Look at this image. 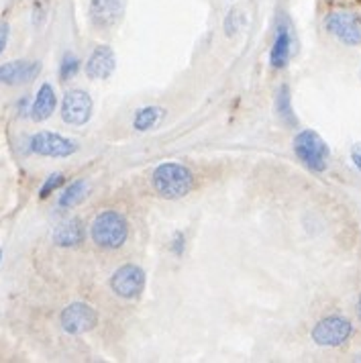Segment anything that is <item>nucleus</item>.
Instances as JSON below:
<instances>
[{
	"instance_id": "nucleus-12",
	"label": "nucleus",
	"mask_w": 361,
	"mask_h": 363,
	"mask_svg": "<svg viewBox=\"0 0 361 363\" xmlns=\"http://www.w3.org/2000/svg\"><path fill=\"white\" fill-rule=\"evenodd\" d=\"M115 69L116 55L113 48H109V45H99L90 53V57L86 62V76L90 80H106L115 74Z\"/></svg>"
},
{
	"instance_id": "nucleus-22",
	"label": "nucleus",
	"mask_w": 361,
	"mask_h": 363,
	"mask_svg": "<svg viewBox=\"0 0 361 363\" xmlns=\"http://www.w3.org/2000/svg\"><path fill=\"white\" fill-rule=\"evenodd\" d=\"M184 245H186V243H184V235H182V233H176V235H174V241H172V251H174L178 257L184 253Z\"/></svg>"
},
{
	"instance_id": "nucleus-8",
	"label": "nucleus",
	"mask_w": 361,
	"mask_h": 363,
	"mask_svg": "<svg viewBox=\"0 0 361 363\" xmlns=\"http://www.w3.org/2000/svg\"><path fill=\"white\" fill-rule=\"evenodd\" d=\"M31 151L41 157H70L78 151V143L60 133L39 131L31 137Z\"/></svg>"
},
{
	"instance_id": "nucleus-11",
	"label": "nucleus",
	"mask_w": 361,
	"mask_h": 363,
	"mask_svg": "<svg viewBox=\"0 0 361 363\" xmlns=\"http://www.w3.org/2000/svg\"><path fill=\"white\" fill-rule=\"evenodd\" d=\"M125 0H90V21L99 29H111L123 18Z\"/></svg>"
},
{
	"instance_id": "nucleus-17",
	"label": "nucleus",
	"mask_w": 361,
	"mask_h": 363,
	"mask_svg": "<svg viewBox=\"0 0 361 363\" xmlns=\"http://www.w3.org/2000/svg\"><path fill=\"white\" fill-rule=\"evenodd\" d=\"M164 108H160V106H143V108H139L135 116H133V127H135V131L143 133L149 131L151 127H155V123L164 116Z\"/></svg>"
},
{
	"instance_id": "nucleus-23",
	"label": "nucleus",
	"mask_w": 361,
	"mask_h": 363,
	"mask_svg": "<svg viewBox=\"0 0 361 363\" xmlns=\"http://www.w3.org/2000/svg\"><path fill=\"white\" fill-rule=\"evenodd\" d=\"M351 162L361 172V145H355V147L351 149Z\"/></svg>"
},
{
	"instance_id": "nucleus-7",
	"label": "nucleus",
	"mask_w": 361,
	"mask_h": 363,
	"mask_svg": "<svg viewBox=\"0 0 361 363\" xmlns=\"http://www.w3.org/2000/svg\"><path fill=\"white\" fill-rule=\"evenodd\" d=\"M325 27L328 33L345 45H349V48L361 45V21L357 15L349 13V11H335L327 17Z\"/></svg>"
},
{
	"instance_id": "nucleus-9",
	"label": "nucleus",
	"mask_w": 361,
	"mask_h": 363,
	"mask_svg": "<svg viewBox=\"0 0 361 363\" xmlns=\"http://www.w3.org/2000/svg\"><path fill=\"white\" fill-rule=\"evenodd\" d=\"M94 104L86 90H70L62 100V118L72 127H82L92 118Z\"/></svg>"
},
{
	"instance_id": "nucleus-15",
	"label": "nucleus",
	"mask_w": 361,
	"mask_h": 363,
	"mask_svg": "<svg viewBox=\"0 0 361 363\" xmlns=\"http://www.w3.org/2000/svg\"><path fill=\"white\" fill-rule=\"evenodd\" d=\"M288 57H290V31L286 25H278V33L274 39L272 53H270V64L276 69H282L288 64Z\"/></svg>"
},
{
	"instance_id": "nucleus-3",
	"label": "nucleus",
	"mask_w": 361,
	"mask_h": 363,
	"mask_svg": "<svg viewBox=\"0 0 361 363\" xmlns=\"http://www.w3.org/2000/svg\"><path fill=\"white\" fill-rule=\"evenodd\" d=\"M296 157L312 172H325L331 157L327 141L312 129H304L294 137Z\"/></svg>"
},
{
	"instance_id": "nucleus-4",
	"label": "nucleus",
	"mask_w": 361,
	"mask_h": 363,
	"mask_svg": "<svg viewBox=\"0 0 361 363\" xmlns=\"http://www.w3.org/2000/svg\"><path fill=\"white\" fill-rule=\"evenodd\" d=\"M145 284H148L145 272L139 265L127 264L121 265L115 274H113V278H111V290L118 298H123V300H135V298H139L143 294Z\"/></svg>"
},
{
	"instance_id": "nucleus-14",
	"label": "nucleus",
	"mask_w": 361,
	"mask_h": 363,
	"mask_svg": "<svg viewBox=\"0 0 361 363\" xmlns=\"http://www.w3.org/2000/svg\"><path fill=\"white\" fill-rule=\"evenodd\" d=\"M55 106H57L55 90H53V86H51V84L45 82L41 88H39V92H37V96H35L33 104H31V118H33L35 123H43V121H48V118L53 115Z\"/></svg>"
},
{
	"instance_id": "nucleus-21",
	"label": "nucleus",
	"mask_w": 361,
	"mask_h": 363,
	"mask_svg": "<svg viewBox=\"0 0 361 363\" xmlns=\"http://www.w3.org/2000/svg\"><path fill=\"white\" fill-rule=\"evenodd\" d=\"M9 33H11L9 23H0V55L4 53V48H6V43H9Z\"/></svg>"
},
{
	"instance_id": "nucleus-25",
	"label": "nucleus",
	"mask_w": 361,
	"mask_h": 363,
	"mask_svg": "<svg viewBox=\"0 0 361 363\" xmlns=\"http://www.w3.org/2000/svg\"><path fill=\"white\" fill-rule=\"evenodd\" d=\"M0 259H2V251H0Z\"/></svg>"
},
{
	"instance_id": "nucleus-5",
	"label": "nucleus",
	"mask_w": 361,
	"mask_h": 363,
	"mask_svg": "<svg viewBox=\"0 0 361 363\" xmlns=\"http://www.w3.org/2000/svg\"><path fill=\"white\" fill-rule=\"evenodd\" d=\"M353 325L343 316H327L312 329V341L321 347H341L351 337Z\"/></svg>"
},
{
	"instance_id": "nucleus-20",
	"label": "nucleus",
	"mask_w": 361,
	"mask_h": 363,
	"mask_svg": "<svg viewBox=\"0 0 361 363\" xmlns=\"http://www.w3.org/2000/svg\"><path fill=\"white\" fill-rule=\"evenodd\" d=\"M64 182H66V176H64V174H51L50 178L45 180V184L41 186L39 196H41V199H50L55 190H60V188L64 186Z\"/></svg>"
},
{
	"instance_id": "nucleus-1",
	"label": "nucleus",
	"mask_w": 361,
	"mask_h": 363,
	"mask_svg": "<svg viewBox=\"0 0 361 363\" xmlns=\"http://www.w3.org/2000/svg\"><path fill=\"white\" fill-rule=\"evenodd\" d=\"M153 190L165 200H180L190 194L194 186V176L186 165L167 162L157 165L151 174Z\"/></svg>"
},
{
	"instance_id": "nucleus-16",
	"label": "nucleus",
	"mask_w": 361,
	"mask_h": 363,
	"mask_svg": "<svg viewBox=\"0 0 361 363\" xmlns=\"http://www.w3.org/2000/svg\"><path fill=\"white\" fill-rule=\"evenodd\" d=\"M86 196H88V182H72L66 190L62 192V196H60V206H62V208H74V206H78L80 202H84Z\"/></svg>"
},
{
	"instance_id": "nucleus-2",
	"label": "nucleus",
	"mask_w": 361,
	"mask_h": 363,
	"mask_svg": "<svg viewBox=\"0 0 361 363\" xmlns=\"http://www.w3.org/2000/svg\"><path fill=\"white\" fill-rule=\"evenodd\" d=\"M92 241L102 249H118L125 245L129 237V223L116 211H102L92 227H90Z\"/></svg>"
},
{
	"instance_id": "nucleus-18",
	"label": "nucleus",
	"mask_w": 361,
	"mask_h": 363,
	"mask_svg": "<svg viewBox=\"0 0 361 363\" xmlns=\"http://www.w3.org/2000/svg\"><path fill=\"white\" fill-rule=\"evenodd\" d=\"M276 108H278L279 116L284 118L286 125H290V127H296V125H298L294 108H292V99H290V88H288L286 84L279 86L278 96H276Z\"/></svg>"
},
{
	"instance_id": "nucleus-19",
	"label": "nucleus",
	"mask_w": 361,
	"mask_h": 363,
	"mask_svg": "<svg viewBox=\"0 0 361 363\" xmlns=\"http://www.w3.org/2000/svg\"><path fill=\"white\" fill-rule=\"evenodd\" d=\"M80 60L74 55V53H66L64 55V60H62V64H60V78L67 82V80H72L78 72H80Z\"/></svg>"
},
{
	"instance_id": "nucleus-24",
	"label": "nucleus",
	"mask_w": 361,
	"mask_h": 363,
	"mask_svg": "<svg viewBox=\"0 0 361 363\" xmlns=\"http://www.w3.org/2000/svg\"><path fill=\"white\" fill-rule=\"evenodd\" d=\"M360 316H361V300H360Z\"/></svg>"
},
{
	"instance_id": "nucleus-13",
	"label": "nucleus",
	"mask_w": 361,
	"mask_h": 363,
	"mask_svg": "<svg viewBox=\"0 0 361 363\" xmlns=\"http://www.w3.org/2000/svg\"><path fill=\"white\" fill-rule=\"evenodd\" d=\"M86 239V227L80 218H70L60 223L53 231V243L57 247H78Z\"/></svg>"
},
{
	"instance_id": "nucleus-10",
	"label": "nucleus",
	"mask_w": 361,
	"mask_h": 363,
	"mask_svg": "<svg viewBox=\"0 0 361 363\" xmlns=\"http://www.w3.org/2000/svg\"><path fill=\"white\" fill-rule=\"evenodd\" d=\"M41 72L39 62H29V60H17L0 66V84L4 86H21V84L33 82Z\"/></svg>"
},
{
	"instance_id": "nucleus-6",
	"label": "nucleus",
	"mask_w": 361,
	"mask_h": 363,
	"mask_svg": "<svg viewBox=\"0 0 361 363\" xmlns=\"http://www.w3.org/2000/svg\"><path fill=\"white\" fill-rule=\"evenodd\" d=\"M60 325L67 335H84L99 325V313L86 302H72L60 314Z\"/></svg>"
}]
</instances>
